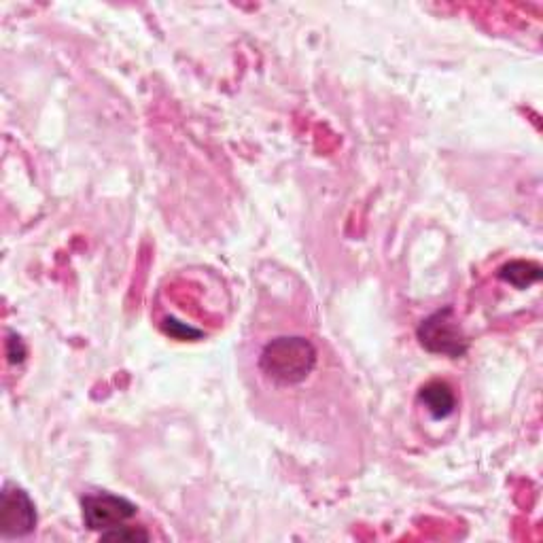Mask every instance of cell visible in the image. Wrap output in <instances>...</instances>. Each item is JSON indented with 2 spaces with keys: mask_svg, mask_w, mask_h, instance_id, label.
I'll use <instances>...</instances> for the list:
<instances>
[{
  "mask_svg": "<svg viewBox=\"0 0 543 543\" xmlns=\"http://www.w3.org/2000/svg\"><path fill=\"white\" fill-rule=\"evenodd\" d=\"M321 370V346L302 329H272L255 338V374L276 393L300 391Z\"/></svg>",
  "mask_w": 543,
  "mask_h": 543,
  "instance_id": "cell-1",
  "label": "cell"
},
{
  "mask_svg": "<svg viewBox=\"0 0 543 543\" xmlns=\"http://www.w3.org/2000/svg\"><path fill=\"white\" fill-rule=\"evenodd\" d=\"M416 336L420 346L429 350V353L450 359H461L469 348V340L465 338L457 312H454L452 306L433 312L431 317L418 325Z\"/></svg>",
  "mask_w": 543,
  "mask_h": 543,
  "instance_id": "cell-2",
  "label": "cell"
},
{
  "mask_svg": "<svg viewBox=\"0 0 543 543\" xmlns=\"http://www.w3.org/2000/svg\"><path fill=\"white\" fill-rule=\"evenodd\" d=\"M83 522L90 531H111L124 527L132 518H136L138 507L126 497L113 493H94L81 499Z\"/></svg>",
  "mask_w": 543,
  "mask_h": 543,
  "instance_id": "cell-3",
  "label": "cell"
},
{
  "mask_svg": "<svg viewBox=\"0 0 543 543\" xmlns=\"http://www.w3.org/2000/svg\"><path fill=\"white\" fill-rule=\"evenodd\" d=\"M37 507L24 488L5 484L0 493V533L3 539H24L37 529Z\"/></svg>",
  "mask_w": 543,
  "mask_h": 543,
  "instance_id": "cell-4",
  "label": "cell"
},
{
  "mask_svg": "<svg viewBox=\"0 0 543 543\" xmlns=\"http://www.w3.org/2000/svg\"><path fill=\"white\" fill-rule=\"evenodd\" d=\"M416 401H418V406L431 416V420H435V423L450 418L459 408L457 393H454V389L446 380L427 382L425 387L418 391Z\"/></svg>",
  "mask_w": 543,
  "mask_h": 543,
  "instance_id": "cell-5",
  "label": "cell"
},
{
  "mask_svg": "<svg viewBox=\"0 0 543 543\" xmlns=\"http://www.w3.org/2000/svg\"><path fill=\"white\" fill-rule=\"evenodd\" d=\"M499 278L516 289H527L541 280V268L533 261H510L499 268Z\"/></svg>",
  "mask_w": 543,
  "mask_h": 543,
  "instance_id": "cell-6",
  "label": "cell"
},
{
  "mask_svg": "<svg viewBox=\"0 0 543 543\" xmlns=\"http://www.w3.org/2000/svg\"><path fill=\"white\" fill-rule=\"evenodd\" d=\"M149 539H151V533L145 527H132V524H124V527H117V529L100 533V541L136 543V541H149Z\"/></svg>",
  "mask_w": 543,
  "mask_h": 543,
  "instance_id": "cell-7",
  "label": "cell"
},
{
  "mask_svg": "<svg viewBox=\"0 0 543 543\" xmlns=\"http://www.w3.org/2000/svg\"><path fill=\"white\" fill-rule=\"evenodd\" d=\"M164 329H166V334H170L174 338H181V340H191V338H200L202 336V331L185 327V325H181L179 321H174V319L166 321Z\"/></svg>",
  "mask_w": 543,
  "mask_h": 543,
  "instance_id": "cell-8",
  "label": "cell"
},
{
  "mask_svg": "<svg viewBox=\"0 0 543 543\" xmlns=\"http://www.w3.org/2000/svg\"><path fill=\"white\" fill-rule=\"evenodd\" d=\"M7 357L11 363H22L26 357V346L17 336H9L7 340Z\"/></svg>",
  "mask_w": 543,
  "mask_h": 543,
  "instance_id": "cell-9",
  "label": "cell"
}]
</instances>
